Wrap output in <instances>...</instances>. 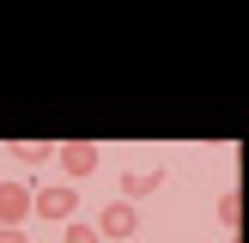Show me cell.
Returning a JSON list of instances; mask_svg holds the SVG:
<instances>
[{
    "label": "cell",
    "instance_id": "1",
    "mask_svg": "<svg viewBox=\"0 0 249 243\" xmlns=\"http://www.w3.org/2000/svg\"><path fill=\"white\" fill-rule=\"evenodd\" d=\"M24 219H36V189L31 182H0V231H24Z\"/></svg>",
    "mask_w": 249,
    "mask_h": 243
},
{
    "label": "cell",
    "instance_id": "2",
    "mask_svg": "<svg viewBox=\"0 0 249 243\" xmlns=\"http://www.w3.org/2000/svg\"><path fill=\"white\" fill-rule=\"evenodd\" d=\"M73 213H79V194H73V182H43V189H36V219L73 225Z\"/></svg>",
    "mask_w": 249,
    "mask_h": 243
},
{
    "label": "cell",
    "instance_id": "3",
    "mask_svg": "<svg viewBox=\"0 0 249 243\" xmlns=\"http://www.w3.org/2000/svg\"><path fill=\"white\" fill-rule=\"evenodd\" d=\"M97 237L104 243H134L140 237V213H134V201H116L97 213Z\"/></svg>",
    "mask_w": 249,
    "mask_h": 243
},
{
    "label": "cell",
    "instance_id": "4",
    "mask_svg": "<svg viewBox=\"0 0 249 243\" xmlns=\"http://www.w3.org/2000/svg\"><path fill=\"white\" fill-rule=\"evenodd\" d=\"M55 158H61V170H67V176H91V170L104 164V146H91V140H61Z\"/></svg>",
    "mask_w": 249,
    "mask_h": 243
},
{
    "label": "cell",
    "instance_id": "5",
    "mask_svg": "<svg viewBox=\"0 0 249 243\" xmlns=\"http://www.w3.org/2000/svg\"><path fill=\"white\" fill-rule=\"evenodd\" d=\"M12 164H49L55 158V140H6Z\"/></svg>",
    "mask_w": 249,
    "mask_h": 243
},
{
    "label": "cell",
    "instance_id": "6",
    "mask_svg": "<svg viewBox=\"0 0 249 243\" xmlns=\"http://www.w3.org/2000/svg\"><path fill=\"white\" fill-rule=\"evenodd\" d=\"M158 182H164V170H128V176H122V201H140V194H158Z\"/></svg>",
    "mask_w": 249,
    "mask_h": 243
},
{
    "label": "cell",
    "instance_id": "7",
    "mask_svg": "<svg viewBox=\"0 0 249 243\" xmlns=\"http://www.w3.org/2000/svg\"><path fill=\"white\" fill-rule=\"evenodd\" d=\"M213 219H219V225H231V231H243V194L225 189V194H219V207H213Z\"/></svg>",
    "mask_w": 249,
    "mask_h": 243
},
{
    "label": "cell",
    "instance_id": "8",
    "mask_svg": "<svg viewBox=\"0 0 249 243\" xmlns=\"http://www.w3.org/2000/svg\"><path fill=\"white\" fill-rule=\"evenodd\" d=\"M61 243H104V237H97V225H79L73 219V225H61Z\"/></svg>",
    "mask_w": 249,
    "mask_h": 243
},
{
    "label": "cell",
    "instance_id": "9",
    "mask_svg": "<svg viewBox=\"0 0 249 243\" xmlns=\"http://www.w3.org/2000/svg\"><path fill=\"white\" fill-rule=\"evenodd\" d=\"M0 243H31V237H24V231H0Z\"/></svg>",
    "mask_w": 249,
    "mask_h": 243
},
{
    "label": "cell",
    "instance_id": "10",
    "mask_svg": "<svg viewBox=\"0 0 249 243\" xmlns=\"http://www.w3.org/2000/svg\"><path fill=\"white\" fill-rule=\"evenodd\" d=\"M231 243H249V225H243V231H237V237H231Z\"/></svg>",
    "mask_w": 249,
    "mask_h": 243
},
{
    "label": "cell",
    "instance_id": "11",
    "mask_svg": "<svg viewBox=\"0 0 249 243\" xmlns=\"http://www.w3.org/2000/svg\"><path fill=\"white\" fill-rule=\"evenodd\" d=\"M134 243H140V237H134Z\"/></svg>",
    "mask_w": 249,
    "mask_h": 243
}]
</instances>
